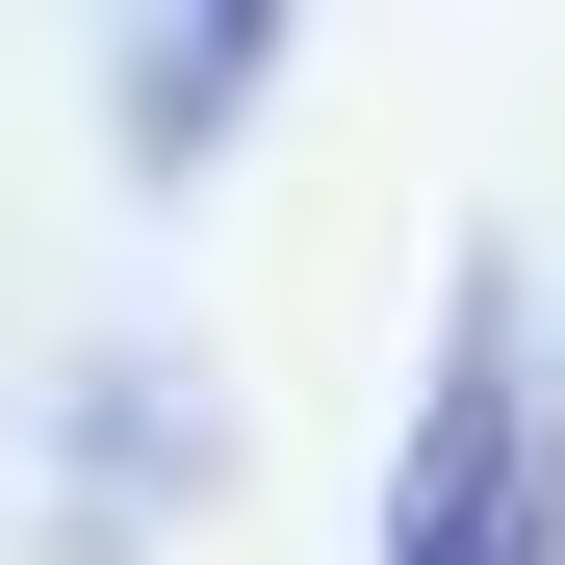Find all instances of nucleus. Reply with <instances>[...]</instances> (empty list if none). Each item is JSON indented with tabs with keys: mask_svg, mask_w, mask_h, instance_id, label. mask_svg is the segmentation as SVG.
I'll list each match as a JSON object with an SVG mask.
<instances>
[{
	"mask_svg": "<svg viewBox=\"0 0 565 565\" xmlns=\"http://www.w3.org/2000/svg\"><path fill=\"white\" fill-rule=\"evenodd\" d=\"M386 565H565V360H540V282H462V360L412 412Z\"/></svg>",
	"mask_w": 565,
	"mask_h": 565,
	"instance_id": "1",
	"label": "nucleus"
},
{
	"mask_svg": "<svg viewBox=\"0 0 565 565\" xmlns=\"http://www.w3.org/2000/svg\"><path fill=\"white\" fill-rule=\"evenodd\" d=\"M257 52H282V0H180V26H154V77H129V154H154V180H180V154H232Z\"/></svg>",
	"mask_w": 565,
	"mask_h": 565,
	"instance_id": "2",
	"label": "nucleus"
}]
</instances>
